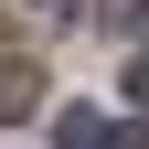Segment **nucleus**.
<instances>
[{
	"mask_svg": "<svg viewBox=\"0 0 149 149\" xmlns=\"http://www.w3.org/2000/svg\"><path fill=\"white\" fill-rule=\"evenodd\" d=\"M107 11V32H149V0H96Z\"/></svg>",
	"mask_w": 149,
	"mask_h": 149,
	"instance_id": "obj_2",
	"label": "nucleus"
},
{
	"mask_svg": "<svg viewBox=\"0 0 149 149\" xmlns=\"http://www.w3.org/2000/svg\"><path fill=\"white\" fill-rule=\"evenodd\" d=\"M22 11H32V22H64V11H74V0H22Z\"/></svg>",
	"mask_w": 149,
	"mask_h": 149,
	"instance_id": "obj_5",
	"label": "nucleus"
},
{
	"mask_svg": "<svg viewBox=\"0 0 149 149\" xmlns=\"http://www.w3.org/2000/svg\"><path fill=\"white\" fill-rule=\"evenodd\" d=\"M32 96H43V74L22 53H0V117H32Z\"/></svg>",
	"mask_w": 149,
	"mask_h": 149,
	"instance_id": "obj_1",
	"label": "nucleus"
},
{
	"mask_svg": "<svg viewBox=\"0 0 149 149\" xmlns=\"http://www.w3.org/2000/svg\"><path fill=\"white\" fill-rule=\"evenodd\" d=\"M128 96H139V107H149V43H139V64H128Z\"/></svg>",
	"mask_w": 149,
	"mask_h": 149,
	"instance_id": "obj_4",
	"label": "nucleus"
},
{
	"mask_svg": "<svg viewBox=\"0 0 149 149\" xmlns=\"http://www.w3.org/2000/svg\"><path fill=\"white\" fill-rule=\"evenodd\" d=\"M96 149H149V117H128V128H96Z\"/></svg>",
	"mask_w": 149,
	"mask_h": 149,
	"instance_id": "obj_3",
	"label": "nucleus"
}]
</instances>
